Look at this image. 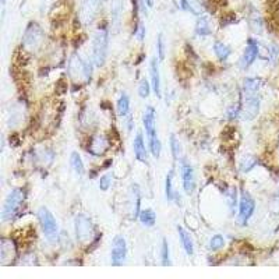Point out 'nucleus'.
Returning a JSON list of instances; mask_svg holds the SVG:
<instances>
[{"label": "nucleus", "instance_id": "nucleus-1", "mask_svg": "<svg viewBox=\"0 0 279 279\" xmlns=\"http://www.w3.org/2000/svg\"><path fill=\"white\" fill-rule=\"evenodd\" d=\"M25 199V191L22 189H14L4 201L3 211H1V220H11L20 211L21 205Z\"/></svg>", "mask_w": 279, "mask_h": 279}, {"label": "nucleus", "instance_id": "nucleus-2", "mask_svg": "<svg viewBox=\"0 0 279 279\" xmlns=\"http://www.w3.org/2000/svg\"><path fill=\"white\" fill-rule=\"evenodd\" d=\"M108 31L106 28H100L97 31L94 40H92V60L97 67H102L106 61L108 53Z\"/></svg>", "mask_w": 279, "mask_h": 279}, {"label": "nucleus", "instance_id": "nucleus-3", "mask_svg": "<svg viewBox=\"0 0 279 279\" xmlns=\"http://www.w3.org/2000/svg\"><path fill=\"white\" fill-rule=\"evenodd\" d=\"M43 38H45V34H43L42 27L35 21H31L28 27L25 28L24 37H22V48L30 52L38 49L40 43L43 42Z\"/></svg>", "mask_w": 279, "mask_h": 279}, {"label": "nucleus", "instance_id": "nucleus-4", "mask_svg": "<svg viewBox=\"0 0 279 279\" xmlns=\"http://www.w3.org/2000/svg\"><path fill=\"white\" fill-rule=\"evenodd\" d=\"M38 218H40V226H42L45 236L49 240L58 239V223H56V219L49 209L40 207L38 209Z\"/></svg>", "mask_w": 279, "mask_h": 279}, {"label": "nucleus", "instance_id": "nucleus-5", "mask_svg": "<svg viewBox=\"0 0 279 279\" xmlns=\"http://www.w3.org/2000/svg\"><path fill=\"white\" fill-rule=\"evenodd\" d=\"M254 208H256L254 199L250 196L247 191H243L241 197H240L239 212H238V219H236L238 225L246 226L249 219L251 218V215H253V212H254Z\"/></svg>", "mask_w": 279, "mask_h": 279}, {"label": "nucleus", "instance_id": "nucleus-6", "mask_svg": "<svg viewBox=\"0 0 279 279\" xmlns=\"http://www.w3.org/2000/svg\"><path fill=\"white\" fill-rule=\"evenodd\" d=\"M74 229H76V238L80 243H87L94 236V225L88 217L79 215L74 220Z\"/></svg>", "mask_w": 279, "mask_h": 279}, {"label": "nucleus", "instance_id": "nucleus-7", "mask_svg": "<svg viewBox=\"0 0 279 279\" xmlns=\"http://www.w3.org/2000/svg\"><path fill=\"white\" fill-rule=\"evenodd\" d=\"M127 257V243L121 236H116L112 241L110 259L113 267H121Z\"/></svg>", "mask_w": 279, "mask_h": 279}, {"label": "nucleus", "instance_id": "nucleus-8", "mask_svg": "<svg viewBox=\"0 0 279 279\" xmlns=\"http://www.w3.org/2000/svg\"><path fill=\"white\" fill-rule=\"evenodd\" d=\"M259 108H261V97L259 94L253 95H246L244 105H243V119L253 120L259 115Z\"/></svg>", "mask_w": 279, "mask_h": 279}, {"label": "nucleus", "instance_id": "nucleus-9", "mask_svg": "<svg viewBox=\"0 0 279 279\" xmlns=\"http://www.w3.org/2000/svg\"><path fill=\"white\" fill-rule=\"evenodd\" d=\"M181 181H183V189L186 194H193L196 190V175L194 169L187 160H181Z\"/></svg>", "mask_w": 279, "mask_h": 279}, {"label": "nucleus", "instance_id": "nucleus-10", "mask_svg": "<svg viewBox=\"0 0 279 279\" xmlns=\"http://www.w3.org/2000/svg\"><path fill=\"white\" fill-rule=\"evenodd\" d=\"M70 71L73 77H81V79H87L90 80L91 77V67L90 64L84 59H81L79 55H74L71 59V64H70Z\"/></svg>", "mask_w": 279, "mask_h": 279}, {"label": "nucleus", "instance_id": "nucleus-11", "mask_svg": "<svg viewBox=\"0 0 279 279\" xmlns=\"http://www.w3.org/2000/svg\"><path fill=\"white\" fill-rule=\"evenodd\" d=\"M257 56H259V43L256 42V40L250 38L247 40V46L244 49V53L241 56V67L249 69L250 66L254 63V60L257 59Z\"/></svg>", "mask_w": 279, "mask_h": 279}, {"label": "nucleus", "instance_id": "nucleus-12", "mask_svg": "<svg viewBox=\"0 0 279 279\" xmlns=\"http://www.w3.org/2000/svg\"><path fill=\"white\" fill-rule=\"evenodd\" d=\"M100 3H102V0H85L82 11H81V17H82L84 24H90L91 21L94 20L95 14L100 10Z\"/></svg>", "mask_w": 279, "mask_h": 279}, {"label": "nucleus", "instance_id": "nucleus-13", "mask_svg": "<svg viewBox=\"0 0 279 279\" xmlns=\"http://www.w3.org/2000/svg\"><path fill=\"white\" fill-rule=\"evenodd\" d=\"M142 121H144V127L148 134V140L152 137H157V129H155V112L152 106H147V109L144 112L142 116Z\"/></svg>", "mask_w": 279, "mask_h": 279}, {"label": "nucleus", "instance_id": "nucleus-14", "mask_svg": "<svg viewBox=\"0 0 279 279\" xmlns=\"http://www.w3.org/2000/svg\"><path fill=\"white\" fill-rule=\"evenodd\" d=\"M150 74H151V82H152V90L155 92V95L160 98V74H159V66H158V60L151 59L150 66Z\"/></svg>", "mask_w": 279, "mask_h": 279}, {"label": "nucleus", "instance_id": "nucleus-15", "mask_svg": "<svg viewBox=\"0 0 279 279\" xmlns=\"http://www.w3.org/2000/svg\"><path fill=\"white\" fill-rule=\"evenodd\" d=\"M108 148V140L105 136H102V134H97V136H94L92 140H91V144H90V151L91 154H94V155H103L105 154V151Z\"/></svg>", "mask_w": 279, "mask_h": 279}, {"label": "nucleus", "instance_id": "nucleus-16", "mask_svg": "<svg viewBox=\"0 0 279 279\" xmlns=\"http://www.w3.org/2000/svg\"><path fill=\"white\" fill-rule=\"evenodd\" d=\"M205 6H207L205 0H181V9L197 16L205 11Z\"/></svg>", "mask_w": 279, "mask_h": 279}, {"label": "nucleus", "instance_id": "nucleus-17", "mask_svg": "<svg viewBox=\"0 0 279 279\" xmlns=\"http://www.w3.org/2000/svg\"><path fill=\"white\" fill-rule=\"evenodd\" d=\"M133 148H134V154L136 158L140 162H145L147 160V150H145V144H144V136L142 133L139 131L134 137V142H133Z\"/></svg>", "mask_w": 279, "mask_h": 279}, {"label": "nucleus", "instance_id": "nucleus-18", "mask_svg": "<svg viewBox=\"0 0 279 279\" xmlns=\"http://www.w3.org/2000/svg\"><path fill=\"white\" fill-rule=\"evenodd\" d=\"M264 85V81L259 77H247L243 84V90L244 95H253V94H259V88Z\"/></svg>", "mask_w": 279, "mask_h": 279}, {"label": "nucleus", "instance_id": "nucleus-19", "mask_svg": "<svg viewBox=\"0 0 279 279\" xmlns=\"http://www.w3.org/2000/svg\"><path fill=\"white\" fill-rule=\"evenodd\" d=\"M178 232H179L180 241H181V246H183L184 251H186L189 256H193V253H194V244H193V240H191V236L189 235V232L183 229L181 226H178Z\"/></svg>", "mask_w": 279, "mask_h": 279}, {"label": "nucleus", "instance_id": "nucleus-20", "mask_svg": "<svg viewBox=\"0 0 279 279\" xmlns=\"http://www.w3.org/2000/svg\"><path fill=\"white\" fill-rule=\"evenodd\" d=\"M110 13H112V24L116 27L120 22L121 13H123V0H112L110 4Z\"/></svg>", "mask_w": 279, "mask_h": 279}, {"label": "nucleus", "instance_id": "nucleus-21", "mask_svg": "<svg viewBox=\"0 0 279 279\" xmlns=\"http://www.w3.org/2000/svg\"><path fill=\"white\" fill-rule=\"evenodd\" d=\"M194 32L199 35V37H207L211 34V24L207 17H199L197 22H196V28Z\"/></svg>", "mask_w": 279, "mask_h": 279}, {"label": "nucleus", "instance_id": "nucleus-22", "mask_svg": "<svg viewBox=\"0 0 279 279\" xmlns=\"http://www.w3.org/2000/svg\"><path fill=\"white\" fill-rule=\"evenodd\" d=\"M140 220H141V223L142 225H145V226H154L155 225V222H157V215H155V212L152 211V209H144V211H141L139 215Z\"/></svg>", "mask_w": 279, "mask_h": 279}, {"label": "nucleus", "instance_id": "nucleus-23", "mask_svg": "<svg viewBox=\"0 0 279 279\" xmlns=\"http://www.w3.org/2000/svg\"><path fill=\"white\" fill-rule=\"evenodd\" d=\"M214 53H215V56H217L220 61H225V60L229 58L230 48L228 45L222 43V42H215V43H214Z\"/></svg>", "mask_w": 279, "mask_h": 279}, {"label": "nucleus", "instance_id": "nucleus-24", "mask_svg": "<svg viewBox=\"0 0 279 279\" xmlns=\"http://www.w3.org/2000/svg\"><path fill=\"white\" fill-rule=\"evenodd\" d=\"M250 28L254 31L256 34H261L264 30V22H262V17L259 16V11H254L250 16Z\"/></svg>", "mask_w": 279, "mask_h": 279}, {"label": "nucleus", "instance_id": "nucleus-25", "mask_svg": "<svg viewBox=\"0 0 279 279\" xmlns=\"http://www.w3.org/2000/svg\"><path fill=\"white\" fill-rule=\"evenodd\" d=\"M70 165L74 172H77L79 175H82L84 173V162L81 159V157L77 154V152H73L70 155Z\"/></svg>", "mask_w": 279, "mask_h": 279}, {"label": "nucleus", "instance_id": "nucleus-26", "mask_svg": "<svg viewBox=\"0 0 279 279\" xmlns=\"http://www.w3.org/2000/svg\"><path fill=\"white\" fill-rule=\"evenodd\" d=\"M130 112V98L129 95L121 94L120 98L118 100V113L120 116H124Z\"/></svg>", "mask_w": 279, "mask_h": 279}, {"label": "nucleus", "instance_id": "nucleus-27", "mask_svg": "<svg viewBox=\"0 0 279 279\" xmlns=\"http://www.w3.org/2000/svg\"><path fill=\"white\" fill-rule=\"evenodd\" d=\"M257 165V158L254 155H244L240 162V169L243 172H249Z\"/></svg>", "mask_w": 279, "mask_h": 279}, {"label": "nucleus", "instance_id": "nucleus-28", "mask_svg": "<svg viewBox=\"0 0 279 279\" xmlns=\"http://www.w3.org/2000/svg\"><path fill=\"white\" fill-rule=\"evenodd\" d=\"M160 259H162V265L163 267H170V259H169V244L168 240L163 238L162 240V249H160Z\"/></svg>", "mask_w": 279, "mask_h": 279}, {"label": "nucleus", "instance_id": "nucleus-29", "mask_svg": "<svg viewBox=\"0 0 279 279\" xmlns=\"http://www.w3.org/2000/svg\"><path fill=\"white\" fill-rule=\"evenodd\" d=\"M148 142H150L151 154H152L155 158H159L160 151H162V144H160V141H159V139H158V136L148 140Z\"/></svg>", "mask_w": 279, "mask_h": 279}, {"label": "nucleus", "instance_id": "nucleus-30", "mask_svg": "<svg viewBox=\"0 0 279 279\" xmlns=\"http://www.w3.org/2000/svg\"><path fill=\"white\" fill-rule=\"evenodd\" d=\"M223 246H225V239H223L222 235H215L211 239V241H209V247H211V250H214V251L220 250Z\"/></svg>", "mask_w": 279, "mask_h": 279}, {"label": "nucleus", "instance_id": "nucleus-31", "mask_svg": "<svg viewBox=\"0 0 279 279\" xmlns=\"http://www.w3.org/2000/svg\"><path fill=\"white\" fill-rule=\"evenodd\" d=\"M240 110H241V105H240L239 102H238V103H233V105H230L229 108L226 109V119L228 120L236 119V118L239 116Z\"/></svg>", "mask_w": 279, "mask_h": 279}, {"label": "nucleus", "instance_id": "nucleus-32", "mask_svg": "<svg viewBox=\"0 0 279 279\" xmlns=\"http://www.w3.org/2000/svg\"><path fill=\"white\" fill-rule=\"evenodd\" d=\"M172 179H173V172L170 170L166 176V199L168 201H172L173 199V196H175V191H173V187H172Z\"/></svg>", "mask_w": 279, "mask_h": 279}, {"label": "nucleus", "instance_id": "nucleus-33", "mask_svg": "<svg viewBox=\"0 0 279 279\" xmlns=\"http://www.w3.org/2000/svg\"><path fill=\"white\" fill-rule=\"evenodd\" d=\"M151 92V87L150 84H148V81L147 80H141L140 81V85H139V95L141 98H147L148 95H150Z\"/></svg>", "mask_w": 279, "mask_h": 279}, {"label": "nucleus", "instance_id": "nucleus-34", "mask_svg": "<svg viewBox=\"0 0 279 279\" xmlns=\"http://www.w3.org/2000/svg\"><path fill=\"white\" fill-rule=\"evenodd\" d=\"M170 150H172V155H173V158L175 159H178L179 158V152H180V145H179V141L176 139V136H170Z\"/></svg>", "mask_w": 279, "mask_h": 279}, {"label": "nucleus", "instance_id": "nucleus-35", "mask_svg": "<svg viewBox=\"0 0 279 279\" xmlns=\"http://www.w3.org/2000/svg\"><path fill=\"white\" fill-rule=\"evenodd\" d=\"M110 181H112V176H110L109 173H108V175H103V176L100 178V190L106 191V190L109 189V187H110Z\"/></svg>", "mask_w": 279, "mask_h": 279}, {"label": "nucleus", "instance_id": "nucleus-36", "mask_svg": "<svg viewBox=\"0 0 279 279\" xmlns=\"http://www.w3.org/2000/svg\"><path fill=\"white\" fill-rule=\"evenodd\" d=\"M158 58H159V60L165 59V45H163V37H162V34L158 35Z\"/></svg>", "mask_w": 279, "mask_h": 279}, {"label": "nucleus", "instance_id": "nucleus-37", "mask_svg": "<svg viewBox=\"0 0 279 279\" xmlns=\"http://www.w3.org/2000/svg\"><path fill=\"white\" fill-rule=\"evenodd\" d=\"M136 37H137V40H144V38H145V27H144V24H142L141 21H139V24H137Z\"/></svg>", "mask_w": 279, "mask_h": 279}, {"label": "nucleus", "instance_id": "nucleus-38", "mask_svg": "<svg viewBox=\"0 0 279 279\" xmlns=\"http://www.w3.org/2000/svg\"><path fill=\"white\" fill-rule=\"evenodd\" d=\"M272 11H275V20L279 24V0L275 1V6H274V10Z\"/></svg>", "mask_w": 279, "mask_h": 279}, {"label": "nucleus", "instance_id": "nucleus-39", "mask_svg": "<svg viewBox=\"0 0 279 279\" xmlns=\"http://www.w3.org/2000/svg\"><path fill=\"white\" fill-rule=\"evenodd\" d=\"M145 1V4L148 6V7H152L154 6V0H144Z\"/></svg>", "mask_w": 279, "mask_h": 279}, {"label": "nucleus", "instance_id": "nucleus-40", "mask_svg": "<svg viewBox=\"0 0 279 279\" xmlns=\"http://www.w3.org/2000/svg\"><path fill=\"white\" fill-rule=\"evenodd\" d=\"M3 1H4V0H3Z\"/></svg>", "mask_w": 279, "mask_h": 279}]
</instances>
